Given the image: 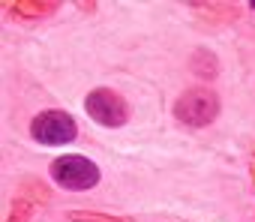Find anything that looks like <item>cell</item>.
Instances as JSON below:
<instances>
[{"mask_svg": "<svg viewBox=\"0 0 255 222\" xmlns=\"http://www.w3.org/2000/svg\"><path fill=\"white\" fill-rule=\"evenodd\" d=\"M51 177L63 189L84 192V189H93L99 183V168L84 156H57L51 162Z\"/></svg>", "mask_w": 255, "mask_h": 222, "instance_id": "1", "label": "cell"}, {"mask_svg": "<svg viewBox=\"0 0 255 222\" xmlns=\"http://www.w3.org/2000/svg\"><path fill=\"white\" fill-rule=\"evenodd\" d=\"M30 135L39 141V144H48V147H60V144H69L75 141L78 135V126L75 120L66 114V111H42V114L33 117L30 123Z\"/></svg>", "mask_w": 255, "mask_h": 222, "instance_id": "2", "label": "cell"}, {"mask_svg": "<svg viewBox=\"0 0 255 222\" xmlns=\"http://www.w3.org/2000/svg\"><path fill=\"white\" fill-rule=\"evenodd\" d=\"M84 108H87V114L102 126H123L126 117H129V105L123 102V96H117L108 87H99V90L87 93Z\"/></svg>", "mask_w": 255, "mask_h": 222, "instance_id": "3", "label": "cell"}, {"mask_svg": "<svg viewBox=\"0 0 255 222\" xmlns=\"http://www.w3.org/2000/svg\"><path fill=\"white\" fill-rule=\"evenodd\" d=\"M216 111H219V102L210 90H186L180 96V102L174 105V114L189 123V126H204L216 117Z\"/></svg>", "mask_w": 255, "mask_h": 222, "instance_id": "4", "label": "cell"}]
</instances>
